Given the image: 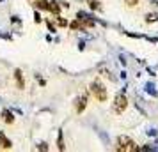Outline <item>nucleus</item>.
Masks as SVG:
<instances>
[{
	"label": "nucleus",
	"instance_id": "7ed1b4c3",
	"mask_svg": "<svg viewBox=\"0 0 158 152\" xmlns=\"http://www.w3.org/2000/svg\"><path fill=\"white\" fill-rule=\"evenodd\" d=\"M126 108H128V99H126L123 94L117 95V97L114 99V106H112V110H114L115 113H123Z\"/></svg>",
	"mask_w": 158,
	"mask_h": 152
},
{
	"label": "nucleus",
	"instance_id": "9d476101",
	"mask_svg": "<svg viewBox=\"0 0 158 152\" xmlns=\"http://www.w3.org/2000/svg\"><path fill=\"white\" fill-rule=\"evenodd\" d=\"M71 29H77V30L84 29V23H80V18L77 20V21H71Z\"/></svg>",
	"mask_w": 158,
	"mask_h": 152
},
{
	"label": "nucleus",
	"instance_id": "dca6fc26",
	"mask_svg": "<svg viewBox=\"0 0 158 152\" xmlns=\"http://www.w3.org/2000/svg\"><path fill=\"white\" fill-rule=\"evenodd\" d=\"M37 149H39V150H46L48 147H46V143H39V147H37Z\"/></svg>",
	"mask_w": 158,
	"mask_h": 152
},
{
	"label": "nucleus",
	"instance_id": "6e6552de",
	"mask_svg": "<svg viewBox=\"0 0 158 152\" xmlns=\"http://www.w3.org/2000/svg\"><path fill=\"white\" fill-rule=\"evenodd\" d=\"M2 117H4V120H6L7 124L15 122V117H13V113H11V111H7V110H4V111H2Z\"/></svg>",
	"mask_w": 158,
	"mask_h": 152
},
{
	"label": "nucleus",
	"instance_id": "9b49d317",
	"mask_svg": "<svg viewBox=\"0 0 158 152\" xmlns=\"http://www.w3.org/2000/svg\"><path fill=\"white\" fill-rule=\"evenodd\" d=\"M87 4H89V7L94 9V11H96V9H100V2H98V0H89Z\"/></svg>",
	"mask_w": 158,
	"mask_h": 152
},
{
	"label": "nucleus",
	"instance_id": "f8f14e48",
	"mask_svg": "<svg viewBox=\"0 0 158 152\" xmlns=\"http://www.w3.org/2000/svg\"><path fill=\"white\" fill-rule=\"evenodd\" d=\"M57 143H59V149L60 150H64V145H62V136L59 134V138H57Z\"/></svg>",
	"mask_w": 158,
	"mask_h": 152
},
{
	"label": "nucleus",
	"instance_id": "0eeeda50",
	"mask_svg": "<svg viewBox=\"0 0 158 152\" xmlns=\"http://www.w3.org/2000/svg\"><path fill=\"white\" fill-rule=\"evenodd\" d=\"M15 78L18 80V87H20V88L25 87V83H23V74H22V71H20V69H16V71H15Z\"/></svg>",
	"mask_w": 158,
	"mask_h": 152
},
{
	"label": "nucleus",
	"instance_id": "39448f33",
	"mask_svg": "<svg viewBox=\"0 0 158 152\" xmlns=\"http://www.w3.org/2000/svg\"><path fill=\"white\" fill-rule=\"evenodd\" d=\"M34 7L48 11V9H50V2H46V0H37V2H34Z\"/></svg>",
	"mask_w": 158,
	"mask_h": 152
},
{
	"label": "nucleus",
	"instance_id": "f03ea898",
	"mask_svg": "<svg viewBox=\"0 0 158 152\" xmlns=\"http://www.w3.org/2000/svg\"><path fill=\"white\" fill-rule=\"evenodd\" d=\"M91 92L96 95V99L100 103L107 101V88H105V85H103L100 80H96V81L91 83Z\"/></svg>",
	"mask_w": 158,
	"mask_h": 152
},
{
	"label": "nucleus",
	"instance_id": "20e7f679",
	"mask_svg": "<svg viewBox=\"0 0 158 152\" xmlns=\"http://www.w3.org/2000/svg\"><path fill=\"white\" fill-rule=\"evenodd\" d=\"M87 103H89L87 95H82V97H78V99H77V111H78V113H82V111L85 110Z\"/></svg>",
	"mask_w": 158,
	"mask_h": 152
},
{
	"label": "nucleus",
	"instance_id": "2eb2a0df",
	"mask_svg": "<svg viewBox=\"0 0 158 152\" xmlns=\"http://www.w3.org/2000/svg\"><path fill=\"white\" fill-rule=\"evenodd\" d=\"M156 20V14H149L148 16V21H155Z\"/></svg>",
	"mask_w": 158,
	"mask_h": 152
},
{
	"label": "nucleus",
	"instance_id": "4468645a",
	"mask_svg": "<svg viewBox=\"0 0 158 152\" xmlns=\"http://www.w3.org/2000/svg\"><path fill=\"white\" fill-rule=\"evenodd\" d=\"M124 2H126L128 6H137V4H139V0H124Z\"/></svg>",
	"mask_w": 158,
	"mask_h": 152
},
{
	"label": "nucleus",
	"instance_id": "f257e3e1",
	"mask_svg": "<svg viewBox=\"0 0 158 152\" xmlns=\"http://www.w3.org/2000/svg\"><path fill=\"white\" fill-rule=\"evenodd\" d=\"M117 150H121V152H135V150H139V147H137V143L131 140V138L119 136L117 138Z\"/></svg>",
	"mask_w": 158,
	"mask_h": 152
},
{
	"label": "nucleus",
	"instance_id": "423d86ee",
	"mask_svg": "<svg viewBox=\"0 0 158 152\" xmlns=\"http://www.w3.org/2000/svg\"><path fill=\"white\" fill-rule=\"evenodd\" d=\"M0 147H4V149H11V147H13V143H11L7 138H6V134H2V133H0Z\"/></svg>",
	"mask_w": 158,
	"mask_h": 152
},
{
	"label": "nucleus",
	"instance_id": "ddd939ff",
	"mask_svg": "<svg viewBox=\"0 0 158 152\" xmlns=\"http://www.w3.org/2000/svg\"><path fill=\"white\" fill-rule=\"evenodd\" d=\"M57 23L60 25V27H66V25H68V21H66V20H62V18H57Z\"/></svg>",
	"mask_w": 158,
	"mask_h": 152
},
{
	"label": "nucleus",
	"instance_id": "1a4fd4ad",
	"mask_svg": "<svg viewBox=\"0 0 158 152\" xmlns=\"http://www.w3.org/2000/svg\"><path fill=\"white\" fill-rule=\"evenodd\" d=\"M48 11L59 14V13H60V6H59V2H50V9H48Z\"/></svg>",
	"mask_w": 158,
	"mask_h": 152
}]
</instances>
